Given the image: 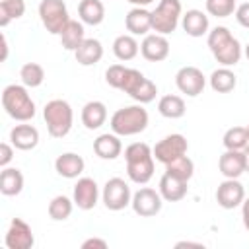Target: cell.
<instances>
[{"label":"cell","instance_id":"obj_24","mask_svg":"<svg viewBox=\"0 0 249 249\" xmlns=\"http://www.w3.org/2000/svg\"><path fill=\"white\" fill-rule=\"evenodd\" d=\"M74 56L78 60V64L82 66H93L103 58V45L99 39H84V43L74 51Z\"/></svg>","mask_w":249,"mask_h":249},{"label":"cell","instance_id":"obj_46","mask_svg":"<svg viewBox=\"0 0 249 249\" xmlns=\"http://www.w3.org/2000/svg\"><path fill=\"white\" fill-rule=\"evenodd\" d=\"M175 247H202V243H195V241H179V243H175Z\"/></svg>","mask_w":249,"mask_h":249},{"label":"cell","instance_id":"obj_8","mask_svg":"<svg viewBox=\"0 0 249 249\" xmlns=\"http://www.w3.org/2000/svg\"><path fill=\"white\" fill-rule=\"evenodd\" d=\"M101 200H103L105 208L113 210V212H119V210L126 208L132 200V193H130L128 183L121 177L107 179L105 185H103V191H101Z\"/></svg>","mask_w":249,"mask_h":249},{"label":"cell","instance_id":"obj_29","mask_svg":"<svg viewBox=\"0 0 249 249\" xmlns=\"http://www.w3.org/2000/svg\"><path fill=\"white\" fill-rule=\"evenodd\" d=\"M58 37H60L62 47H64L66 51H72V53H74V51L84 43V39H86L84 23H82V21H76V19H70Z\"/></svg>","mask_w":249,"mask_h":249},{"label":"cell","instance_id":"obj_34","mask_svg":"<svg viewBox=\"0 0 249 249\" xmlns=\"http://www.w3.org/2000/svg\"><path fill=\"white\" fill-rule=\"evenodd\" d=\"M25 14L23 0H0V27H6L12 19H19Z\"/></svg>","mask_w":249,"mask_h":249},{"label":"cell","instance_id":"obj_36","mask_svg":"<svg viewBox=\"0 0 249 249\" xmlns=\"http://www.w3.org/2000/svg\"><path fill=\"white\" fill-rule=\"evenodd\" d=\"M206 14L214 16V18H228L235 12L237 8V0H206Z\"/></svg>","mask_w":249,"mask_h":249},{"label":"cell","instance_id":"obj_18","mask_svg":"<svg viewBox=\"0 0 249 249\" xmlns=\"http://www.w3.org/2000/svg\"><path fill=\"white\" fill-rule=\"evenodd\" d=\"M86 161L76 152H64L54 160V169L64 179H78L84 173Z\"/></svg>","mask_w":249,"mask_h":249},{"label":"cell","instance_id":"obj_35","mask_svg":"<svg viewBox=\"0 0 249 249\" xmlns=\"http://www.w3.org/2000/svg\"><path fill=\"white\" fill-rule=\"evenodd\" d=\"M222 144L226 150H243L249 144V134L245 126H231L224 132Z\"/></svg>","mask_w":249,"mask_h":249},{"label":"cell","instance_id":"obj_11","mask_svg":"<svg viewBox=\"0 0 249 249\" xmlns=\"http://www.w3.org/2000/svg\"><path fill=\"white\" fill-rule=\"evenodd\" d=\"M175 86L187 97H196L206 88V76L196 66H183L175 74Z\"/></svg>","mask_w":249,"mask_h":249},{"label":"cell","instance_id":"obj_39","mask_svg":"<svg viewBox=\"0 0 249 249\" xmlns=\"http://www.w3.org/2000/svg\"><path fill=\"white\" fill-rule=\"evenodd\" d=\"M126 68L124 64H111L107 70H105V82L107 86L115 88V89H121V84H123V78L126 74Z\"/></svg>","mask_w":249,"mask_h":249},{"label":"cell","instance_id":"obj_37","mask_svg":"<svg viewBox=\"0 0 249 249\" xmlns=\"http://www.w3.org/2000/svg\"><path fill=\"white\" fill-rule=\"evenodd\" d=\"M156 95H158V86L150 80V78H144V82L138 86V89L130 95L136 103H150V101H154L156 99Z\"/></svg>","mask_w":249,"mask_h":249},{"label":"cell","instance_id":"obj_17","mask_svg":"<svg viewBox=\"0 0 249 249\" xmlns=\"http://www.w3.org/2000/svg\"><path fill=\"white\" fill-rule=\"evenodd\" d=\"M124 27L130 35H148L152 31V12L146 8L134 6L126 16H124Z\"/></svg>","mask_w":249,"mask_h":249},{"label":"cell","instance_id":"obj_20","mask_svg":"<svg viewBox=\"0 0 249 249\" xmlns=\"http://www.w3.org/2000/svg\"><path fill=\"white\" fill-rule=\"evenodd\" d=\"M10 142L14 144V148L18 150H33L37 144H39V130L33 126V124H27V123H21V124H16L12 130H10Z\"/></svg>","mask_w":249,"mask_h":249},{"label":"cell","instance_id":"obj_32","mask_svg":"<svg viewBox=\"0 0 249 249\" xmlns=\"http://www.w3.org/2000/svg\"><path fill=\"white\" fill-rule=\"evenodd\" d=\"M165 173H169V175H173V177H177V179L189 183L191 177L195 175V163H193V160L185 154V156H181V158H177V160L165 163Z\"/></svg>","mask_w":249,"mask_h":249},{"label":"cell","instance_id":"obj_1","mask_svg":"<svg viewBox=\"0 0 249 249\" xmlns=\"http://www.w3.org/2000/svg\"><path fill=\"white\" fill-rule=\"evenodd\" d=\"M206 43H208L212 56L216 58L220 66H235L243 56L241 43L224 25H216L214 29H210Z\"/></svg>","mask_w":249,"mask_h":249},{"label":"cell","instance_id":"obj_2","mask_svg":"<svg viewBox=\"0 0 249 249\" xmlns=\"http://www.w3.org/2000/svg\"><path fill=\"white\" fill-rule=\"evenodd\" d=\"M126 175L136 185H146L154 177V152L146 142H132L124 148Z\"/></svg>","mask_w":249,"mask_h":249},{"label":"cell","instance_id":"obj_21","mask_svg":"<svg viewBox=\"0 0 249 249\" xmlns=\"http://www.w3.org/2000/svg\"><path fill=\"white\" fill-rule=\"evenodd\" d=\"M93 152L101 160H117L123 152V142H121L119 134L105 132V134H99L93 140Z\"/></svg>","mask_w":249,"mask_h":249},{"label":"cell","instance_id":"obj_28","mask_svg":"<svg viewBox=\"0 0 249 249\" xmlns=\"http://www.w3.org/2000/svg\"><path fill=\"white\" fill-rule=\"evenodd\" d=\"M138 51H140V45H138L136 37L130 35V33H123V35H119V37L113 41V54H115L121 62L132 60V58L138 54Z\"/></svg>","mask_w":249,"mask_h":249},{"label":"cell","instance_id":"obj_14","mask_svg":"<svg viewBox=\"0 0 249 249\" xmlns=\"http://www.w3.org/2000/svg\"><path fill=\"white\" fill-rule=\"evenodd\" d=\"M72 200L80 210H91L95 208L97 200H99V187L95 183V179L91 177H80L74 185V193H72Z\"/></svg>","mask_w":249,"mask_h":249},{"label":"cell","instance_id":"obj_42","mask_svg":"<svg viewBox=\"0 0 249 249\" xmlns=\"http://www.w3.org/2000/svg\"><path fill=\"white\" fill-rule=\"evenodd\" d=\"M82 249H107V241L101 237H89L82 243Z\"/></svg>","mask_w":249,"mask_h":249},{"label":"cell","instance_id":"obj_48","mask_svg":"<svg viewBox=\"0 0 249 249\" xmlns=\"http://www.w3.org/2000/svg\"><path fill=\"white\" fill-rule=\"evenodd\" d=\"M243 54H245V58L249 60V43H247V45L243 47Z\"/></svg>","mask_w":249,"mask_h":249},{"label":"cell","instance_id":"obj_23","mask_svg":"<svg viewBox=\"0 0 249 249\" xmlns=\"http://www.w3.org/2000/svg\"><path fill=\"white\" fill-rule=\"evenodd\" d=\"M82 124L88 128V130H97L105 124L107 121V107L103 101H88L84 107H82Z\"/></svg>","mask_w":249,"mask_h":249},{"label":"cell","instance_id":"obj_43","mask_svg":"<svg viewBox=\"0 0 249 249\" xmlns=\"http://www.w3.org/2000/svg\"><path fill=\"white\" fill-rule=\"evenodd\" d=\"M241 218H243V226L249 231V196H245V200L241 202Z\"/></svg>","mask_w":249,"mask_h":249},{"label":"cell","instance_id":"obj_40","mask_svg":"<svg viewBox=\"0 0 249 249\" xmlns=\"http://www.w3.org/2000/svg\"><path fill=\"white\" fill-rule=\"evenodd\" d=\"M235 19H237V23L241 25V27H245V29H249V2H243V4H239L237 8H235Z\"/></svg>","mask_w":249,"mask_h":249},{"label":"cell","instance_id":"obj_49","mask_svg":"<svg viewBox=\"0 0 249 249\" xmlns=\"http://www.w3.org/2000/svg\"><path fill=\"white\" fill-rule=\"evenodd\" d=\"M245 128H247V134H249V124H247V126H245Z\"/></svg>","mask_w":249,"mask_h":249},{"label":"cell","instance_id":"obj_3","mask_svg":"<svg viewBox=\"0 0 249 249\" xmlns=\"http://www.w3.org/2000/svg\"><path fill=\"white\" fill-rule=\"evenodd\" d=\"M2 107L4 111L19 123H27L35 117V101L31 99L27 88L21 84H8L2 89Z\"/></svg>","mask_w":249,"mask_h":249},{"label":"cell","instance_id":"obj_5","mask_svg":"<svg viewBox=\"0 0 249 249\" xmlns=\"http://www.w3.org/2000/svg\"><path fill=\"white\" fill-rule=\"evenodd\" d=\"M43 119L53 138H64L74 123V111L66 99H51L43 107Z\"/></svg>","mask_w":249,"mask_h":249},{"label":"cell","instance_id":"obj_6","mask_svg":"<svg viewBox=\"0 0 249 249\" xmlns=\"http://www.w3.org/2000/svg\"><path fill=\"white\" fill-rule=\"evenodd\" d=\"M183 16V6L179 0H160L156 10H152V31L160 35H169L177 29Z\"/></svg>","mask_w":249,"mask_h":249},{"label":"cell","instance_id":"obj_38","mask_svg":"<svg viewBox=\"0 0 249 249\" xmlns=\"http://www.w3.org/2000/svg\"><path fill=\"white\" fill-rule=\"evenodd\" d=\"M144 74L140 72V70H136V68H126V74H124V78H123V84H121V91H124L126 95H132L134 91H136V88L144 82Z\"/></svg>","mask_w":249,"mask_h":249},{"label":"cell","instance_id":"obj_10","mask_svg":"<svg viewBox=\"0 0 249 249\" xmlns=\"http://www.w3.org/2000/svg\"><path fill=\"white\" fill-rule=\"evenodd\" d=\"M130 206H132L134 214H138L142 218H152V216L160 214V210L163 206V198H161L160 191H156L152 187H140L132 195Z\"/></svg>","mask_w":249,"mask_h":249},{"label":"cell","instance_id":"obj_4","mask_svg":"<svg viewBox=\"0 0 249 249\" xmlns=\"http://www.w3.org/2000/svg\"><path fill=\"white\" fill-rule=\"evenodd\" d=\"M148 111L142 107V103L138 105H128V107H121L111 115V132L119 134V136H134L146 130L148 126Z\"/></svg>","mask_w":249,"mask_h":249},{"label":"cell","instance_id":"obj_45","mask_svg":"<svg viewBox=\"0 0 249 249\" xmlns=\"http://www.w3.org/2000/svg\"><path fill=\"white\" fill-rule=\"evenodd\" d=\"M8 58V39H6V35H2V56H0V60H6Z\"/></svg>","mask_w":249,"mask_h":249},{"label":"cell","instance_id":"obj_41","mask_svg":"<svg viewBox=\"0 0 249 249\" xmlns=\"http://www.w3.org/2000/svg\"><path fill=\"white\" fill-rule=\"evenodd\" d=\"M14 144H8V142H2L0 144V167H8V163L12 161L14 158Z\"/></svg>","mask_w":249,"mask_h":249},{"label":"cell","instance_id":"obj_22","mask_svg":"<svg viewBox=\"0 0 249 249\" xmlns=\"http://www.w3.org/2000/svg\"><path fill=\"white\" fill-rule=\"evenodd\" d=\"M158 191H160V195H161L163 200H167V202H179V200H183L187 196L189 187H187V181H181V179H177V177H173L169 173H163L161 179H160Z\"/></svg>","mask_w":249,"mask_h":249},{"label":"cell","instance_id":"obj_16","mask_svg":"<svg viewBox=\"0 0 249 249\" xmlns=\"http://www.w3.org/2000/svg\"><path fill=\"white\" fill-rule=\"evenodd\" d=\"M218 169L226 179H239L245 173L243 150H226L218 160Z\"/></svg>","mask_w":249,"mask_h":249},{"label":"cell","instance_id":"obj_12","mask_svg":"<svg viewBox=\"0 0 249 249\" xmlns=\"http://www.w3.org/2000/svg\"><path fill=\"white\" fill-rule=\"evenodd\" d=\"M245 200V189L237 179H224L216 189V202L224 210H233Z\"/></svg>","mask_w":249,"mask_h":249},{"label":"cell","instance_id":"obj_44","mask_svg":"<svg viewBox=\"0 0 249 249\" xmlns=\"http://www.w3.org/2000/svg\"><path fill=\"white\" fill-rule=\"evenodd\" d=\"M128 4H132V6H138V8H146V6H150L152 2H156V0H126Z\"/></svg>","mask_w":249,"mask_h":249},{"label":"cell","instance_id":"obj_15","mask_svg":"<svg viewBox=\"0 0 249 249\" xmlns=\"http://www.w3.org/2000/svg\"><path fill=\"white\" fill-rule=\"evenodd\" d=\"M140 54L148 62H161L169 56V41L165 35L148 33L140 43Z\"/></svg>","mask_w":249,"mask_h":249},{"label":"cell","instance_id":"obj_30","mask_svg":"<svg viewBox=\"0 0 249 249\" xmlns=\"http://www.w3.org/2000/svg\"><path fill=\"white\" fill-rule=\"evenodd\" d=\"M158 111H160V115L165 117V119H181V117L185 115L187 107H185L183 97L173 95V93H167V95L160 97V101H158Z\"/></svg>","mask_w":249,"mask_h":249},{"label":"cell","instance_id":"obj_7","mask_svg":"<svg viewBox=\"0 0 249 249\" xmlns=\"http://www.w3.org/2000/svg\"><path fill=\"white\" fill-rule=\"evenodd\" d=\"M39 18L43 27L51 35H60L66 23L70 21L68 8L64 0H41L39 2Z\"/></svg>","mask_w":249,"mask_h":249},{"label":"cell","instance_id":"obj_31","mask_svg":"<svg viewBox=\"0 0 249 249\" xmlns=\"http://www.w3.org/2000/svg\"><path fill=\"white\" fill-rule=\"evenodd\" d=\"M72 210H74V200L68 198L66 195H56V196L49 202V208H47L51 220H54V222H64V220H68L70 214H72Z\"/></svg>","mask_w":249,"mask_h":249},{"label":"cell","instance_id":"obj_50","mask_svg":"<svg viewBox=\"0 0 249 249\" xmlns=\"http://www.w3.org/2000/svg\"><path fill=\"white\" fill-rule=\"evenodd\" d=\"M245 2H249V0H245Z\"/></svg>","mask_w":249,"mask_h":249},{"label":"cell","instance_id":"obj_26","mask_svg":"<svg viewBox=\"0 0 249 249\" xmlns=\"http://www.w3.org/2000/svg\"><path fill=\"white\" fill-rule=\"evenodd\" d=\"M78 16H80V21L86 25H99L105 19L103 0H80Z\"/></svg>","mask_w":249,"mask_h":249},{"label":"cell","instance_id":"obj_9","mask_svg":"<svg viewBox=\"0 0 249 249\" xmlns=\"http://www.w3.org/2000/svg\"><path fill=\"white\" fill-rule=\"evenodd\" d=\"M187 150H189V142H187V138H185L183 134H179V132H173V134L163 136V138L152 148L154 160L160 161V163H163V165L169 163V161H173V160H177V158H181V156H185Z\"/></svg>","mask_w":249,"mask_h":249},{"label":"cell","instance_id":"obj_33","mask_svg":"<svg viewBox=\"0 0 249 249\" xmlns=\"http://www.w3.org/2000/svg\"><path fill=\"white\" fill-rule=\"evenodd\" d=\"M19 78L25 88H39L45 82V70L37 62H25L19 68Z\"/></svg>","mask_w":249,"mask_h":249},{"label":"cell","instance_id":"obj_25","mask_svg":"<svg viewBox=\"0 0 249 249\" xmlns=\"http://www.w3.org/2000/svg\"><path fill=\"white\" fill-rule=\"evenodd\" d=\"M23 173L18 167H2L0 171V193L4 196H16L23 191Z\"/></svg>","mask_w":249,"mask_h":249},{"label":"cell","instance_id":"obj_13","mask_svg":"<svg viewBox=\"0 0 249 249\" xmlns=\"http://www.w3.org/2000/svg\"><path fill=\"white\" fill-rule=\"evenodd\" d=\"M6 247L8 249H31L35 243L31 226L21 220V218H14L10 222V228L6 231Z\"/></svg>","mask_w":249,"mask_h":249},{"label":"cell","instance_id":"obj_19","mask_svg":"<svg viewBox=\"0 0 249 249\" xmlns=\"http://www.w3.org/2000/svg\"><path fill=\"white\" fill-rule=\"evenodd\" d=\"M181 27L191 37H202V35H208L210 21H208V16L202 10L193 8V10H187L181 16Z\"/></svg>","mask_w":249,"mask_h":249},{"label":"cell","instance_id":"obj_47","mask_svg":"<svg viewBox=\"0 0 249 249\" xmlns=\"http://www.w3.org/2000/svg\"><path fill=\"white\" fill-rule=\"evenodd\" d=\"M243 158H245V173H249V144L243 148Z\"/></svg>","mask_w":249,"mask_h":249},{"label":"cell","instance_id":"obj_27","mask_svg":"<svg viewBox=\"0 0 249 249\" xmlns=\"http://www.w3.org/2000/svg\"><path fill=\"white\" fill-rule=\"evenodd\" d=\"M208 84L216 93H230L237 86V76L233 70H230V66H220L210 74Z\"/></svg>","mask_w":249,"mask_h":249}]
</instances>
